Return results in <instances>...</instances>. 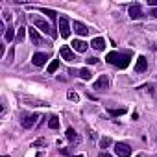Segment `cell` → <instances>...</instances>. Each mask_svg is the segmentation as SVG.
Instances as JSON below:
<instances>
[{
	"label": "cell",
	"instance_id": "obj_1",
	"mask_svg": "<svg viewBox=\"0 0 157 157\" xmlns=\"http://www.w3.org/2000/svg\"><path fill=\"white\" fill-rule=\"evenodd\" d=\"M129 59H131L129 54H120V52H109V54L105 56V61H107L109 65L118 67V68H126V67L129 65Z\"/></svg>",
	"mask_w": 157,
	"mask_h": 157
},
{
	"label": "cell",
	"instance_id": "obj_2",
	"mask_svg": "<svg viewBox=\"0 0 157 157\" xmlns=\"http://www.w3.org/2000/svg\"><path fill=\"white\" fill-rule=\"evenodd\" d=\"M33 24H35V26H37L41 32L48 33L50 37H54V39L57 37V32H56V28H54V26H50V22H46L44 19H35V21H33Z\"/></svg>",
	"mask_w": 157,
	"mask_h": 157
},
{
	"label": "cell",
	"instance_id": "obj_3",
	"mask_svg": "<svg viewBox=\"0 0 157 157\" xmlns=\"http://www.w3.org/2000/svg\"><path fill=\"white\" fill-rule=\"evenodd\" d=\"M59 56H61V57H63L65 61H70V63H72V61H74V63L78 61V57H76V54H74V50H72L70 46H67V44L59 48Z\"/></svg>",
	"mask_w": 157,
	"mask_h": 157
},
{
	"label": "cell",
	"instance_id": "obj_4",
	"mask_svg": "<svg viewBox=\"0 0 157 157\" xmlns=\"http://www.w3.org/2000/svg\"><path fill=\"white\" fill-rule=\"evenodd\" d=\"M39 120V115H22V120H21V124H22V128L24 129H32L33 126H35V122Z\"/></svg>",
	"mask_w": 157,
	"mask_h": 157
},
{
	"label": "cell",
	"instance_id": "obj_5",
	"mask_svg": "<svg viewBox=\"0 0 157 157\" xmlns=\"http://www.w3.org/2000/svg\"><path fill=\"white\" fill-rule=\"evenodd\" d=\"M115 153L118 157H129L131 155V148L126 144V142H117L115 144Z\"/></svg>",
	"mask_w": 157,
	"mask_h": 157
},
{
	"label": "cell",
	"instance_id": "obj_6",
	"mask_svg": "<svg viewBox=\"0 0 157 157\" xmlns=\"http://www.w3.org/2000/svg\"><path fill=\"white\" fill-rule=\"evenodd\" d=\"M70 24H68V19L67 17H59V33H61V37H68L70 35Z\"/></svg>",
	"mask_w": 157,
	"mask_h": 157
},
{
	"label": "cell",
	"instance_id": "obj_7",
	"mask_svg": "<svg viewBox=\"0 0 157 157\" xmlns=\"http://www.w3.org/2000/svg\"><path fill=\"white\" fill-rule=\"evenodd\" d=\"M72 30H74V33H78V35H87L91 30H89V26H85L83 22H80V21H74L72 22Z\"/></svg>",
	"mask_w": 157,
	"mask_h": 157
},
{
	"label": "cell",
	"instance_id": "obj_8",
	"mask_svg": "<svg viewBox=\"0 0 157 157\" xmlns=\"http://www.w3.org/2000/svg\"><path fill=\"white\" fill-rule=\"evenodd\" d=\"M94 89H96V91H105V89H109V78H107L105 74H102L98 80H96Z\"/></svg>",
	"mask_w": 157,
	"mask_h": 157
},
{
	"label": "cell",
	"instance_id": "obj_9",
	"mask_svg": "<svg viewBox=\"0 0 157 157\" xmlns=\"http://www.w3.org/2000/svg\"><path fill=\"white\" fill-rule=\"evenodd\" d=\"M46 59H48V54H44V52H37V54H33L32 63H33L35 67H43V65L46 63Z\"/></svg>",
	"mask_w": 157,
	"mask_h": 157
},
{
	"label": "cell",
	"instance_id": "obj_10",
	"mask_svg": "<svg viewBox=\"0 0 157 157\" xmlns=\"http://www.w3.org/2000/svg\"><path fill=\"white\" fill-rule=\"evenodd\" d=\"M87 48H89V44L85 41H82V39H74L72 41V50H76V52L83 54V52H87Z\"/></svg>",
	"mask_w": 157,
	"mask_h": 157
},
{
	"label": "cell",
	"instance_id": "obj_11",
	"mask_svg": "<svg viewBox=\"0 0 157 157\" xmlns=\"http://www.w3.org/2000/svg\"><path fill=\"white\" fill-rule=\"evenodd\" d=\"M148 70V59L144 56H139L137 65H135V72H146Z\"/></svg>",
	"mask_w": 157,
	"mask_h": 157
},
{
	"label": "cell",
	"instance_id": "obj_12",
	"mask_svg": "<svg viewBox=\"0 0 157 157\" xmlns=\"http://www.w3.org/2000/svg\"><path fill=\"white\" fill-rule=\"evenodd\" d=\"M129 17H131V19H140V17H142L140 4H133V6H129Z\"/></svg>",
	"mask_w": 157,
	"mask_h": 157
},
{
	"label": "cell",
	"instance_id": "obj_13",
	"mask_svg": "<svg viewBox=\"0 0 157 157\" xmlns=\"http://www.w3.org/2000/svg\"><path fill=\"white\" fill-rule=\"evenodd\" d=\"M28 33H30V39H32V43H33V44H43V37L39 35V32H37L35 28H30V30H28Z\"/></svg>",
	"mask_w": 157,
	"mask_h": 157
},
{
	"label": "cell",
	"instance_id": "obj_14",
	"mask_svg": "<svg viewBox=\"0 0 157 157\" xmlns=\"http://www.w3.org/2000/svg\"><path fill=\"white\" fill-rule=\"evenodd\" d=\"M91 46H93L94 50H104V48H105V39H104V37H94V39L91 41Z\"/></svg>",
	"mask_w": 157,
	"mask_h": 157
},
{
	"label": "cell",
	"instance_id": "obj_15",
	"mask_svg": "<svg viewBox=\"0 0 157 157\" xmlns=\"http://www.w3.org/2000/svg\"><path fill=\"white\" fill-rule=\"evenodd\" d=\"M67 139H68L70 142H74V144H78V142L82 140V139H80V135L74 131V128H68V129H67Z\"/></svg>",
	"mask_w": 157,
	"mask_h": 157
},
{
	"label": "cell",
	"instance_id": "obj_16",
	"mask_svg": "<svg viewBox=\"0 0 157 157\" xmlns=\"http://www.w3.org/2000/svg\"><path fill=\"white\" fill-rule=\"evenodd\" d=\"M39 11H41V13H44L50 21H56V19H57V13H56L54 10H48V8H39Z\"/></svg>",
	"mask_w": 157,
	"mask_h": 157
},
{
	"label": "cell",
	"instance_id": "obj_17",
	"mask_svg": "<svg viewBox=\"0 0 157 157\" xmlns=\"http://www.w3.org/2000/svg\"><path fill=\"white\" fill-rule=\"evenodd\" d=\"M4 39H6L8 43H11L13 39H17V37H15V28H13V26H8V30H6V33H4Z\"/></svg>",
	"mask_w": 157,
	"mask_h": 157
},
{
	"label": "cell",
	"instance_id": "obj_18",
	"mask_svg": "<svg viewBox=\"0 0 157 157\" xmlns=\"http://www.w3.org/2000/svg\"><path fill=\"white\" fill-rule=\"evenodd\" d=\"M26 32H28V28L21 26V28H19V32H17V39H15V43H22V41H24V37H26Z\"/></svg>",
	"mask_w": 157,
	"mask_h": 157
},
{
	"label": "cell",
	"instance_id": "obj_19",
	"mask_svg": "<svg viewBox=\"0 0 157 157\" xmlns=\"http://www.w3.org/2000/svg\"><path fill=\"white\" fill-rule=\"evenodd\" d=\"M80 78H82V80H85V82H89L91 78H93V72L89 68H82L80 70Z\"/></svg>",
	"mask_w": 157,
	"mask_h": 157
},
{
	"label": "cell",
	"instance_id": "obj_20",
	"mask_svg": "<svg viewBox=\"0 0 157 157\" xmlns=\"http://www.w3.org/2000/svg\"><path fill=\"white\" fill-rule=\"evenodd\" d=\"M57 68H59V59H54V61H52V63L48 65V68H46V72H48V74H54V72H56Z\"/></svg>",
	"mask_w": 157,
	"mask_h": 157
},
{
	"label": "cell",
	"instance_id": "obj_21",
	"mask_svg": "<svg viewBox=\"0 0 157 157\" xmlns=\"http://www.w3.org/2000/svg\"><path fill=\"white\" fill-rule=\"evenodd\" d=\"M48 128H50V129H59V118H57V117H50Z\"/></svg>",
	"mask_w": 157,
	"mask_h": 157
},
{
	"label": "cell",
	"instance_id": "obj_22",
	"mask_svg": "<svg viewBox=\"0 0 157 157\" xmlns=\"http://www.w3.org/2000/svg\"><path fill=\"white\" fill-rule=\"evenodd\" d=\"M111 144H113V140H111L109 137H102V139H100V148H104V151H105V148L111 146Z\"/></svg>",
	"mask_w": 157,
	"mask_h": 157
},
{
	"label": "cell",
	"instance_id": "obj_23",
	"mask_svg": "<svg viewBox=\"0 0 157 157\" xmlns=\"http://www.w3.org/2000/svg\"><path fill=\"white\" fill-rule=\"evenodd\" d=\"M107 113L111 117H118V115H124L126 113V107H120V109H107Z\"/></svg>",
	"mask_w": 157,
	"mask_h": 157
},
{
	"label": "cell",
	"instance_id": "obj_24",
	"mask_svg": "<svg viewBox=\"0 0 157 157\" xmlns=\"http://www.w3.org/2000/svg\"><path fill=\"white\" fill-rule=\"evenodd\" d=\"M67 98H68L70 102H80V96H78L74 91H68V93H67Z\"/></svg>",
	"mask_w": 157,
	"mask_h": 157
},
{
	"label": "cell",
	"instance_id": "obj_25",
	"mask_svg": "<svg viewBox=\"0 0 157 157\" xmlns=\"http://www.w3.org/2000/svg\"><path fill=\"white\" fill-rule=\"evenodd\" d=\"M39 146H46V140L44 139H37L32 142V148H39Z\"/></svg>",
	"mask_w": 157,
	"mask_h": 157
},
{
	"label": "cell",
	"instance_id": "obj_26",
	"mask_svg": "<svg viewBox=\"0 0 157 157\" xmlns=\"http://www.w3.org/2000/svg\"><path fill=\"white\" fill-rule=\"evenodd\" d=\"M13 57H15V50L11 48V50H10V54H8V59H6V63H8V65H10V63H13Z\"/></svg>",
	"mask_w": 157,
	"mask_h": 157
},
{
	"label": "cell",
	"instance_id": "obj_27",
	"mask_svg": "<svg viewBox=\"0 0 157 157\" xmlns=\"http://www.w3.org/2000/svg\"><path fill=\"white\" fill-rule=\"evenodd\" d=\"M59 153H61V155H67V157H70V148H59Z\"/></svg>",
	"mask_w": 157,
	"mask_h": 157
},
{
	"label": "cell",
	"instance_id": "obj_28",
	"mask_svg": "<svg viewBox=\"0 0 157 157\" xmlns=\"http://www.w3.org/2000/svg\"><path fill=\"white\" fill-rule=\"evenodd\" d=\"M87 63H91V65H96L98 63V57H89V59H85Z\"/></svg>",
	"mask_w": 157,
	"mask_h": 157
},
{
	"label": "cell",
	"instance_id": "obj_29",
	"mask_svg": "<svg viewBox=\"0 0 157 157\" xmlns=\"http://www.w3.org/2000/svg\"><path fill=\"white\" fill-rule=\"evenodd\" d=\"M4 21H11V13L10 11H4Z\"/></svg>",
	"mask_w": 157,
	"mask_h": 157
},
{
	"label": "cell",
	"instance_id": "obj_30",
	"mask_svg": "<svg viewBox=\"0 0 157 157\" xmlns=\"http://www.w3.org/2000/svg\"><path fill=\"white\" fill-rule=\"evenodd\" d=\"M150 15H151V17H155V19H157V8H151V10H150Z\"/></svg>",
	"mask_w": 157,
	"mask_h": 157
},
{
	"label": "cell",
	"instance_id": "obj_31",
	"mask_svg": "<svg viewBox=\"0 0 157 157\" xmlns=\"http://www.w3.org/2000/svg\"><path fill=\"white\" fill-rule=\"evenodd\" d=\"M68 74H72V76H80V72H78L76 68H70V70H68Z\"/></svg>",
	"mask_w": 157,
	"mask_h": 157
},
{
	"label": "cell",
	"instance_id": "obj_32",
	"mask_svg": "<svg viewBox=\"0 0 157 157\" xmlns=\"http://www.w3.org/2000/svg\"><path fill=\"white\" fill-rule=\"evenodd\" d=\"M98 157H113V155H109L107 151H100V155H98Z\"/></svg>",
	"mask_w": 157,
	"mask_h": 157
},
{
	"label": "cell",
	"instance_id": "obj_33",
	"mask_svg": "<svg viewBox=\"0 0 157 157\" xmlns=\"http://www.w3.org/2000/svg\"><path fill=\"white\" fill-rule=\"evenodd\" d=\"M72 157H83V155H72Z\"/></svg>",
	"mask_w": 157,
	"mask_h": 157
},
{
	"label": "cell",
	"instance_id": "obj_34",
	"mask_svg": "<svg viewBox=\"0 0 157 157\" xmlns=\"http://www.w3.org/2000/svg\"><path fill=\"white\" fill-rule=\"evenodd\" d=\"M137 157H142V155H137Z\"/></svg>",
	"mask_w": 157,
	"mask_h": 157
}]
</instances>
